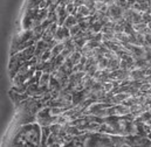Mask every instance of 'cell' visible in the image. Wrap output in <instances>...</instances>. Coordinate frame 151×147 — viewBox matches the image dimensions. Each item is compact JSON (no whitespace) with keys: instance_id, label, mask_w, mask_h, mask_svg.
<instances>
[{"instance_id":"obj_1","label":"cell","mask_w":151,"mask_h":147,"mask_svg":"<svg viewBox=\"0 0 151 147\" xmlns=\"http://www.w3.org/2000/svg\"><path fill=\"white\" fill-rule=\"evenodd\" d=\"M12 146H41V125L38 121L21 125L11 143Z\"/></svg>"},{"instance_id":"obj_2","label":"cell","mask_w":151,"mask_h":147,"mask_svg":"<svg viewBox=\"0 0 151 147\" xmlns=\"http://www.w3.org/2000/svg\"><path fill=\"white\" fill-rule=\"evenodd\" d=\"M45 105L35 97H28L17 106V124L25 125L37 121V114Z\"/></svg>"},{"instance_id":"obj_3","label":"cell","mask_w":151,"mask_h":147,"mask_svg":"<svg viewBox=\"0 0 151 147\" xmlns=\"http://www.w3.org/2000/svg\"><path fill=\"white\" fill-rule=\"evenodd\" d=\"M59 116L52 114V110L49 106H43L37 114V121L41 126H50L54 123H58Z\"/></svg>"},{"instance_id":"obj_4","label":"cell","mask_w":151,"mask_h":147,"mask_svg":"<svg viewBox=\"0 0 151 147\" xmlns=\"http://www.w3.org/2000/svg\"><path fill=\"white\" fill-rule=\"evenodd\" d=\"M24 62H25V61H24L18 54L11 55L9 63H8V73H9L11 78H14V77L18 75L20 68H21V66L24 64Z\"/></svg>"},{"instance_id":"obj_5","label":"cell","mask_w":151,"mask_h":147,"mask_svg":"<svg viewBox=\"0 0 151 147\" xmlns=\"http://www.w3.org/2000/svg\"><path fill=\"white\" fill-rule=\"evenodd\" d=\"M39 11H40V8H31V9H27L26 11V13L24 15V20H22V27H24V29H31L32 28L33 21L38 16Z\"/></svg>"},{"instance_id":"obj_6","label":"cell","mask_w":151,"mask_h":147,"mask_svg":"<svg viewBox=\"0 0 151 147\" xmlns=\"http://www.w3.org/2000/svg\"><path fill=\"white\" fill-rule=\"evenodd\" d=\"M90 93H91V91H90L89 89H83V90H81V91L74 90V91L72 92V96H73V97H72L73 105H77V104L84 102L86 99L90 98Z\"/></svg>"},{"instance_id":"obj_7","label":"cell","mask_w":151,"mask_h":147,"mask_svg":"<svg viewBox=\"0 0 151 147\" xmlns=\"http://www.w3.org/2000/svg\"><path fill=\"white\" fill-rule=\"evenodd\" d=\"M123 12H124V9L122 8V7H119L118 5H116V4H113V5H110L109 7H108V11H107V16H109L113 21H117V20H119L121 18H123Z\"/></svg>"},{"instance_id":"obj_8","label":"cell","mask_w":151,"mask_h":147,"mask_svg":"<svg viewBox=\"0 0 151 147\" xmlns=\"http://www.w3.org/2000/svg\"><path fill=\"white\" fill-rule=\"evenodd\" d=\"M70 36V31H69V28L68 27H66V26H59L58 27V31H56V33H55V36L54 39L58 41V42H63V41H66L67 39H69Z\"/></svg>"},{"instance_id":"obj_9","label":"cell","mask_w":151,"mask_h":147,"mask_svg":"<svg viewBox=\"0 0 151 147\" xmlns=\"http://www.w3.org/2000/svg\"><path fill=\"white\" fill-rule=\"evenodd\" d=\"M8 96H9V98L12 99V102H13V104L15 105V108L21 103V102H24L25 99H27L29 96L25 92V93H19V92H17V91H14V90H9L8 91Z\"/></svg>"},{"instance_id":"obj_10","label":"cell","mask_w":151,"mask_h":147,"mask_svg":"<svg viewBox=\"0 0 151 147\" xmlns=\"http://www.w3.org/2000/svg\"><path fill=\"white\" fill-rule=\"evenodd\" d=\"M48 49H50L49 42H48V41H45V40H42V39H40L39 41H37V43H35V57L40 59V57L42 56V54H43L46 50H48Z\"/></svg>"},{"instance_id":"obj_11","label":"cell","mask_w":151,"mask_h":147,"mask_svg":"<svg viewBox=\"0 0 151 147\" xmlns=\"http://www.w3.org/2000/svg\"><path fill=\"white\" fill-rule=\"evenodd\" d=\"M24 61H31L33 57H35V44L31 46V47H27L25 49H22L21 51L17 53Z\"/></svg>"},{"instance_id":"obj_12","label":"cell","mask_w":151,"mask_h":147,"mask_svg":"<svg viewBox=\"0 0 151 147\" xmlns=\"http://www.w3.org/2000/svg\"><path fill=\"white\" fill-rule=\"evenodd\" d=\"M58 27H59V24L58 22H54V24H52L47 29H45V32H43V35H42V40H45V41H52V40H54V36H55V33H56V31H58Z\"/></svg>"},{"instance_id":"obj_13","label":"cell","mask_w":151,"mask_h":147,"mask_svg":"<svg viewBox=\"0 0 151 147\" xmlns=\"http://www.w3.org/2000/svg\"><path fill=\"white\" fill-rule=\"evenodd\" d=\"M56 12H58V15H59V20H58V24L59 26H62L67 19V16L69 15L67 8H66V4L65 2H61L59 5V7L56 8Z\"/></svg>"},{"instance_id":"obj_14","label":"cell","mask_w":151,"mask_h":147,"mask_svg":"<svg viewBox=\"0 0 151 147\" xmlns=\"http://www.w3.org/2000/svg\"><path fill=\"white\" fill-rule=\"evenodd\" d=\"M50 134H52L50 126H41V146H46Z\"/></svg>"},{"instance_id":"obj_15","label":"cell","mask_w":151,"mask_h":147,"mask_svg":"<svg viewBox=\"0 0 151 147\" xmlns=\"http://www.w3.org/2000/svg\"><path fill=\"white\" fill-rule=\"evenodd\" d=\"M111 138H113L114 146H117V147L128 146L125 136H121V134H111Z\"/></svg>"},{"instance_id":"obj_16","label":"cell","mask_w":151,"mask_h":147,"mask_svg":"<svg viewBox=\"0 0 151 147\" xmlns=\"http://www.w3.org/2000/svg\"><path fill=\"white\" fill-rule=\"evenodd\" d=\"M74 15H75L76 18H77V20H78V19H81V18H84V16L90 15V9H89L86 5H80V6H77L76 13Z\"/></svg>"},{"instance_id":"obj_17","label":"cell","mask_w":151,"mask_h":147,"mask_svg":"<svg viewBox=\"0 0 151 147\" xmlns=\"http://www.w3.org/2000/svg\"><path fill=\"white\" fill-rule=\"evenodd\" d=\"M119 63H121V57L119 56H115L113 59H109V63H108V70L111 73L117 69H119Z\"/></svg>"},{"instance_id":"obj_18","label":"cell","mask_w":151,"mask_h":147,"mask_svg":"<svg viewBox=\"0 0 151 147\" xmlns=\"http://www.w3.org/2000/svg\"><path fill=\"white\" fill-rule=\"evenodd\" d=\"M39 89H40V84H39V83L29 84L28 88H27L26 93H27L29 97H35V98H37L39 95Z\"/></svg>"},{"instance_id":"obj_19","label":"cell","mask_w":151,"mask_h":147,"mask_svg":"<svg viewBox=\"0 0 151 147\" xmlns=\"http://www.w3.org/2000/svg\"><path fill=\"white\" fill-rule=\"evenodd\" d=\"M151 119V112L149 110L144 111L143 113H141L139 116H137L135 118V121H141V123H148Z\"/></svg>"},{"instance_id":"obj_20","label":"cell","mask_w":151,"mask_h":147,"mask_svg":"<svg viewBox=\"0 0 151 147\" xmlns=\"http://www.w3.org/2000/svg\"><path fill=\"white\" fill-rule=\"evenodd\" d=\"M65 42H59L54 48H52V57H56L58 55H60L65 49Z\"/></svg>"},{"instance_id":"obj_21","label":"cell","mask_w":151,"mask_h":147,"mask_svg":"<svg viewBox=\"0 0 151 147\" xmlns=\"http://www.w3.org/2000/svg\"><path fill=\"white\" fill-rule=\"evenodd\" d=\"M50 78H52V74L43 73L41 75V77H40L39 84L42 85V86H48L49 85V82H50Z\"/></svg>"},{"instance_id":"obj_22","label":"cell","mask_w":151,"mask_h":147,"mask_svg":"<svg viewBox=\"0 0 151 147\" xmlns=\"http://www.w3.org/2000/svg\"><path fill=\"white\" fill-rule=\"evenodd\" d=\"M75 25H77V18H76L74 14H69V15L67 16V19H66L63 26L70 28V27H73V26H75Z\"/></svg>"},{"instance_id":"obj_23","label":"cell","mask_w":151,"mask_h":147,"mask_svg":"<svg viewBox=\"0 0 151 147\" xmlns=\"http://www.w3.org/2000/svg\"><path fill=\"white\" fill-rule=\"evenodd\" d=\"M101 125L100 123H96V121H91L88 124L87 126V132H99L100 128H101Z\"/></svg>"},{"instance_id":"obj_24","label":"cell","mask_w":151,"mask_h":147,"mask_svg":"<svg viewBox=\"0 0 151 147\" xmlns=\"http://www.w3.org/2000/svg\"><path fill=\"white\" fill-rule=\"evenodd\" d=\"M81 57H82V53H81L80 50H75V51H73V54L69 56L70 61H72L74 64H77V63H80V60H81Z\"/></svg>"},{"instance_id":"obj_25","label":"cell","mask_w":151,"mask_h":147,"mask_svg":"<svg viewBox=\"0 0 151 147\" xmlns=\"http://www.w3.org/2000/svg\"><path fill=\"white\" fill-rule=\"evenodd\" d=\"M27 88H28V84L24 83V84H19V85H13L12 90H14V91H17L19 93H25L27 91Z\"/></svg>"},{"instance_id":"obj_26","label":"cell","mask_w":151,"mask_h":147,"mask_svg":"<svg viewBox=\"0 0 151 147\" xmlns=\"http://www.w3.org/2000/svg\"><path fill=\"white\" fill-rule=\"evenodd\" d=\"M66 8H67L69 14H75L77 6L75 5V2H70V4H66Z\"/></svg>"},{"instance_id":"obj_27","label":"cell","mask_w":151,"mask_h":147,"mask_svg":"<svg viewBox=\"0 0 151 147\" xmlns=\"http://www.w3.org/2000/svg\"><path fill=\"white\" fill-rule=\"evenodd\" d=\"M69 31H70V36L74 37L76 34H78V33L82 31V28H81V27H80V25L77 24V25H75V26L70 27V28H69Z\"/></svg>"},{"instance_id":"obj_28","label":"cell","mask_w":151,"mask_h":147,"mask_svg":"<svg viewBox=\"0 0 151 147\" xmlns=\"http://www.w3.org/2000/svg\"><path fill=\"white\" fill-rule=\"evenodd\" d=\"M40 1H41V0H28V2H27V9H31V8H39Z\"/></svg>"},{"instance_id":"obj_29","label":"cell","mask_w":151,"mask_h":147,"mask_svg":"<svg viewBox=\"0 0 151 147\" xmlns=\"http://www.w3.org/2000/svg\"><path fill=\"white\" fill-rule=\"evenodd\" d=\"M47 19H49L53 24L54 22H58V20H59V15H58V12L56 11H53V12H49L48 13V18Z\"/></svg>"},{"instance_id":"obj_30","label":"cell","mask_w":151,"mask_h":147,"mask_svg":"<svg viewBox=\"0 0 151 147\" xmlns=\"http://www.w3.org/2000/svg\"><path fill=\"white\" fill-rule=\"evenodd\" d=\"M134 27H135V29H136L137 32L143 33V31L148 27V24H147V22H139V24H135Z\"/></svg>"},{"instance_id":"obj_31","label":"cell","mask_w":151,"mask_h":147,"mask_svg":"<svg viewBox=\"0 0 151 147\" xmlns=\"http://www.w3.org/2000/svg\"><path fill=\"white\" fill-rule=\"evenodd\" d=\"M114 89V83L113 81H108V82H106V83H103V90L106 91V92H111Z\"/></svg>"},{"instance_id":"obj_32","label":"cell","mask_w":151,"mask_h":147,"mask_svg":"<svg viewBox=\"0 0 151 147\" xmlns=\"http://www.w3.org/2000/svg\"><path fill=\"white\" fill-rule=\"evenodd\" d=\"M142 18H143V22L147 24L151 22V13L149 12H142Z\"/></svg>"},{"instance_id":"obj_33","label":"cell","mask_w":151,"mask_h":147,"mask_svg":"<svg viewBox=\"0 0 151 147\" xmlns=\"http://www.w3.org/2000/svg\"><path fill=\"white\" fill-rule=\"evenodd\" d=\"M115 4L118 5L119 7H122L123 9H127L128 8V0H116Z\"/></svg>"},{"instance_id":"obj_34","label":"cell","mask_w":151,"mask_h":147,"mask_svg":"<svg viewBox=\"0 0 151 147\" xmlns=\"http://www.w3.org/2000/svg\"><path fill=\"white\" fill-rule=\"evenodd\" d=\"M52 24H53V22H52L49 19H46V20H43V21L41 22V27H42L43 29H47Z\"/></svg>"},{"instance_id":"obj_35","label":"cell","mask_w":151,"mask_h":147,"mask_svg":"<svg viewBox=\"0 0 151 147\" xmlns=\"http://www.w3.org/2000/svg\"><path fill=\"white\" fill-rule=\"evenodd\" d=\"M48 0H41L40 1V5H39V8L42 9V8H48Z\"/></svg>"},{"instance_id":"obj_36","label":"cell","mask_w":151,"mask_h":147,"mask_svg":"<svg viewBox=\"0 0 151 147\" xmlns=\"http://www.w3.org/2000/svg\"><path fill=\"white\" fill-rule=\"evenodd\" d=\"M102 1H103L104 4H107V5H109V6L116 2V0H102Z\"/></svg>"},{"instance_id":"obj_37","label":"cell","mask_w":151,"mask_h":147,"mask_svg":"<svg viewBox=\"0 0 151 147\" xmlns=\"http://www.w3.org/2000/svg\"><path fill=\"white\" fill-rule=\"evenodd\" d=\"M148 27L150 28V31H151V22H149V24H148Z\"/></svg>"},{"instance_id":"obj_38","label":"cell","mask_w":151,"mask_h":147,"mask_svg":"<svg viewBox=\"0 0 151 147\" xmlns=\"http://www.w3.org/2000/svg\"><path fill=\"white\" fill-rule=\"evenodd\" d=\"M148 124H149V125H150V126H151V119H150V120H149V121H148Z\"/></svg>"},{"instance_id":"obj_39","label":"cell","mask_w":151,"mask_h":147,"mask_svg":"<svg viewBox=\"0 0 151 147\" xmlns=\"http://www.w3.org/2000/svg\"><path fill=\"white\" fill-rule=\"evenodd\" d=\"M96 1H97V0H96Z\"/></svg>"}]
</instances>
